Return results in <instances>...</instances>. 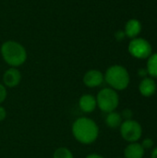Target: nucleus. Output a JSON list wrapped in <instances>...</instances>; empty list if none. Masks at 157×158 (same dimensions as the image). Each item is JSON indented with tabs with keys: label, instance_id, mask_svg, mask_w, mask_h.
I'll list each match as a JSON object with an SVG mask.
<instances>
[{
	"label": "nucleus",
	"instance_id": "nucleus-1",
	"mask_svg": "<svg viewBox=\"0 0 157 158\" xmlns=\"http://www.w3.org/2000/svg\"><path fill=\"white\" fill-rule=\"evenodd\" d=\"M71 130L74 138L82 144L94 143L99 135V128L95 121L86 117L77 118L73 122Z\"/></svg>",
	"mask_w": 157,
	"mask_h": 158
},
{
	"label": "nucleus",
	"instance_id": "nucleus-2",
	"mask_svg": "<svg viewBox=\"0 0 157 158\" xmlns=\"http://www.w3.org/2000/svg\"><path fill=\"white\" fill-rule=\"evenodd\" d=\"M1 55L6 64L12 68L22 65L27 59L25 48L18 42L6 41L1 46Z\"/></svg>",
	"mask_w": 157,
	"mask_h": 158
},
{
	"label": "nucleus",
	"instance_id": "nucleus-3",
	"mask_svg": "<svg viewBox=\"0 0 157 158\" xmlns=\"http://www.w3.org/2000/svg\"><path fill=\"white\" fill-rule=\"evenodd\" d=\"M105 80L114 90H124L130 83V75L128 70L119 65L110 67L105 75Z\"/></svg>",
	"mask_w": 157,
	"mask_h": 158
},
{
	"label": "nucleus",
	"instance_id": "nucleus-4",
	"mask_svg": "<svg viewBox=\"0 0 157 158\" xmlns=\"http://www.w3.org/2000/svg\"><path fill=\"white\" fill-rule=\"evenodd\" d=\"M98 107L105 113H110L115 111L118 106L119 97L118 93L112 88L102 89L96 97Z\"/></svg>",
	"mask_w": 157,
	"mask_h": 158
},
{
	"label": "nucleus",
	"instance_id": "nucleus-5",
	"mask_svg": "<svg viewBox=\"0 0 157 158\" xmlns=\"http://www.w3.org/2000/svg\"><path fill=\"white\" fill-rule=\"evenodd\" d=\"M120 134L122 138L130 143H136L143 134L142 126L133 119L125 120L120 125Z\"/></svg>",
	"mask_w": 157,
	"mask_h": 158
},
{
	"label": "nucleus",
	"instance_id": "nucleus-6",
	"mask_svg": "<svg viewBox=\"0 0 157 158\" xmlns=\"http://www.w3.org/2000/svg\"><path fill=\"white\" fill-rule=\"evenodd\" d=\"M130 53L137 58H147L152 54L151 44L144 39L137 38L132 40L129 45Z\"/></svg>",
	"mask_w": 157,
	"mask_h": 158
},
{
	"label": "nucleus",
	"instance_id": "nucleus-7",
	"mask_svg": "<svg viewBox=\"0 0 157 158\" xmlns=\"http://www.w3.org/2000/svg\"><path fill=\"white\" fill-rule=\"evenodd\" d=\"M105 80L103 73L97 69H91L83 76V83L89 88H95L100 86Z\"/></svg>",
	"mask_w": 157,
	"mask_h": 158
},
{
	"label": "nucleus",
	"instance_id": "nucleus-8",
	"mask_svg": "<svg viewBox=\"0 0 157 158\" xmlns=\"http://www.w3.org/2000/svg\"><path fill=\"white\" fill-rule=\"evenodd\" d=\"M21 81V74L19 69L16 68H10L5 71L3 75V81L4 84L9 88L16 87L19 84Z\"/></svg>",
	"mask_w": 157,
	"mask_h": 158
},
{
	"label": "nucleus",
	"instance_id": "nucleus-9",
	"mask_svg": "<svg viewBox=\"0 0 157 158\" xmlns=\"http://www.w3.org/2000/svg\"><path fill=\"white\" fill-rule=\"evenodd\" d=\"M97 106L96 98L92 94H83L79 100V107L84 113H92Z\"/></svg>",
	"mask_w": 157,
	"mask_h": 158
},
{
	"label": "nucleus",
	"instance_id": "nucleus-10",
	"mask_svg": "<svg viewBox=\"0 0 157 158\" xmlns=\"http://www.w3.org/2000/svg\"><path fill=\"white\" fill-rule=\"evenodd\" d=\"M139 90H140V93L143 96L145 97L152 96L156 92L155 81L151 78H144L140 83Z\"/></svg>",
	"mask_w": 157,
	"mask_h": 158
},
{
	"label": "nucleus",
	"instance_id": "nucleus-11",
	"mask_svg": "<svg viewBox=\"0 0 157 158\" xmlns=\"http://www.w3.org/2000/svg\"><path fill=\"white\" fill-rule=\"evenodd\" d=\"M144 155V149L142 144L137 143H131L129 144L125 151L124 156L125 158H143Z\"/></svg>",
	"mask_w": 157,
	"mask_h": 158
},
{
	"label": "nucleus",
	"instance_id": "nucleus-12",
	"mask_svg": "<svg viewBox=\"0 0 157 158\" xmlns=\"http://www.w3.org/2000/svg\"><path fill=\"white\" fill-rule=\"evenodd\" d=\"M142 30V25L137 19H130L125 27V34L130 38L136 37Z\"/></svg>",
	"mask_w": 157,
	"mask_h": 158
},
{
	"label": "nucleus",
	"instance_id": "nucleus-13",
	"mask_svg": "<svg viewBox=\"0 0 157 158\" xmlns=\"http://www.w3.org/2000/svg\"><path fill=\"white\" fill-rule=\"evenodd\" d=\"M105 123L109 128L117 129L122 124V117L119 113L115 111L107 113V116L105 118Z\"/></svg>",
	"mask_w": 157,
	"mask_h": 158
},
{
	"label": "nucleus",
	"instance_id": "nucleus-14",
	"mask_svg": "<svg viewBox=\"0 0 157 158\" xmlns=\"http://www.w3.org/2000/svg\"><path fill=\"white\" fill-rule=\"evenodd\" d=\"M147 72L154 78H157V54L151 55L147 63Z\"/></svg>",
	"mask_w": 157,
	"mask_h": 158
},
{
	"label": "nucleus",
	"instance_id": "nucleus-15",
	"mask_svg": "<svg viewBox=\"0 0 157 158\" xmlns=\"http://www.w3.org/2000/svg\"><path fill=\"white\" fill-rule=\"evenodd\" d=\"M53 158H74L71 151L66 147L57 148L53 155Z\"/></svg>",
	"mask_w": 157,
	"mask_h": 158
},
{
	"label": "nucleus",
	"instance_id": "nucleus-16",
	"mask_svg": "<svg viewBox=\"0 0 157 158\" xmlns=\"http://www.w3.org/2000/svg\"><path fill=\"white\" fill-rule=\"evenodd\" d=\"M6 95H7V93H6V87L3 84L0 83V104H2L6 100Z\"/></svg>",
	"mask_w": 157,
	"mask_h": 158
},
{
	"label": "nucleus",
	"instance_id": "nucleus-17",
	"mask_svg": "<svg viewBox=\"0 0 157 158\" xmlns=\"http://www.w3.org/2000/svg\"><path fill=\"white\" fill-rule=\"evenodd\" d=\"M133 114H132V111L130 109H124L121 113V117L122 118H125V120H129V119H131Z\"/></svg>",
	"mask_w": 157,
	"mask_h": 158
},
{
	"label": "nucleus",
	"instance_id": "nucleus-18",
	"mask_svg": "<svg viewBox=\"0 0 157 158\" xmlns=\"http://www.w3.org/2000/svg\"><path fill=\"white\" fill-rule=\"evenodd\" d=\"M153 145H154V141H153L152 139H150V138H147V139L143 140V143H142V146L143 147L144 150H145V149H150V148H152Z\"/></svg>",
	"mask_w": 157,
	"mask_h": 158
},
{
	"label": "nucleus",
	"instance_id": "nucleus-19",
	"mask_svg": "<svg viewBox=\"0 0 157 158\" xmlns=\"http://www.w3.org/2000/svg\"><path fill=\"white\" fill-rule=\"evenodd\" d=\"M6 117V111L3 106H0V122L3 121Z\"/></svg>",
	"mask_w": 157,
	"mask_h": 158
},
{
	"label": "nucleus",
	"instance_id": "nucleus-20",
	"mask_svg": "<svg viewBox=\"0 0 157 158\" xmlns=\"http://www.w3.org/2000/svg\"><path fill=\"white\" fill-rule=\"evenodd\" d=\"M125 32H123L122 31H118L117 33H116V38H117V40H118V41H120V40H122L124 37H125Z\"/></svg>",
	"mask_w": 157,
	"mask_h": 158
},
{
	"label": "nucleus",
	"instance_id": "nucleus-21",
	"mask_svg": "<svg viewBox=\"0 0 157 158\" xmlns=\"http://www.w3.org/2000/svg\"><path fill=\"white\" fill-rule=\"evenodd\" d=\"M138 73H139V75H140L141 77H145V76L148 74L147 69H141L138 71Z\"/></svg>",
	"mask_w": 157,
	"mask_h": 158
},
{
	"label": "nucleus",
	"instance_id": "nucleus-22",
	"mask_svg": "<svg viewBox=\"0 0 157 158\" xmlns=\"http://www.w3.org/2000/svg\"><path fill=\"white\" fill-rule=\"evenodd\" d=\"M86 158H105L104 156H100V155H97V154H91V155H88Z\"/></svg>",
	"mask_w": 157,
	"mask_h": 158
},
{
	"label": "nucleus",
	"instance_id": "nucleus-23",
	"mask_svg": "<svg viewBox=\"0 0 157 158\" xmlns=\"http://www.w3.org/2000/svg\"><path fill=\"white\" fill-rule=\"evenodd\" d=\"M152 158H157V147L155 149H154L153 150V152H152Z\"/></svg>",
	"mask_w": 157,
	"mask_h": 158
}]
</instances>
